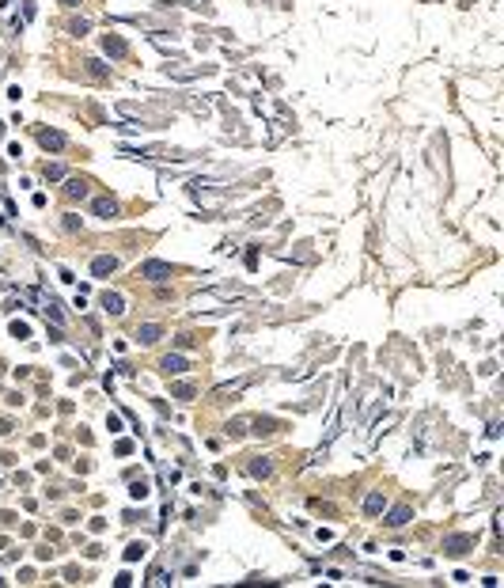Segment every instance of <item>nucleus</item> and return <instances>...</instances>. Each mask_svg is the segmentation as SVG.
<instances>
[{"label":"nucleus","mask_w":504,"mask_h":588,"mask_svg":"<svg viewBox=\"0 0 504 588\" xmlns=\"http://www.w3.org/2000/svg\"><path fill=\"white\" fill-rule=\"evenodd\" d=\"M141 277L163 281V277H171V266H167V262H144V266H141Z\"/></svg>","instance_id":"obj_1"},{"label":"nucleus","mask_w":504,"mask_h":588,"mask_svg":"<svg viewBox=\"0 0 504 588\" xmlns=\"http://www.w3.org/2000/svg\"><path fill=\"white\" fill-rule=\"evenodd\" d=\"M409 512H413V509H409V505H398V509H394V512H390V520H387V524H390V528H402L406 520H409Z\"/></svg>","instance_id":"obj_2"},{"label":"nucleus","mask_w":504,"mask_h":588,"mask_svg":"<svg viewBox=\"0 0 504 588\" xmlns=\"http://www.w3.org/2000/svg\"><path fill=\"white\" fill-rule=\"evenodd\" d=\"M114 266H118L114 258H106V255H102V258H95V262H91V273H95V277H102V273H110Z\"/></svg>","instance_id":"obj_3"},{"label":"nucleus","mask_w":504,"mask_h":588,"mask_svg":"<svg viewBox=\"0 0 504 588\" xmlns=\"http://www.w3.org/2000/svg\"><path fill=\"white\" fill-rule=\"evenodd\" d=\"M163 372L171 376V372H186V360L182 357H163Z\"/></svg>","instance_id":"obj_4"},{"label":"nucleus","mask_w":504,"mask_h":588,"mask_svg":"<svg viewBox=\"0 0 504 588\" xmlns=\"http://www.w3.org/2000/svg\"><path fill=\"white\" fill-rule=\"evenodd\" d=\"M383 509V493H372L368 501H364V512H379Z\"/></svg>","instance_id":"obj_5"},{"label":"nucleus","mask_w":504,"mask_h":588,"mask_svg":"<svg viewBox=\"0 0 504 588\" xmlns=\"http://www.w3.org/2000/svg\"><path fill=\"white\" fill-rule=\"evenodd\" d=\"M61 141H65L61 133H42V144H46V148H61Z\"/></svg>","instance_id":"obj_6"},{"label":"nucleus","mask_w":504,"mask_h":588,"mask_svg":"<svg viewBox=\"0 0 504 588\" xmlns=\"http://www.w3.org/2000/svg\"><path fill=\"white\" fill-rule=\"evenodd\" d=\"M137 338H141V342H156V338H159V327H141Z\"/></svg>","instance_id":"obj_7"},{"label":"nucleus","mask_w":504,"mask_h":588,"mask_svg":"<svg viewBox=\"0 0 504 588\" xmlns=\"http://www.w3.org/2000/svg\"><path fill=\"white\" fill-rule=\"evenodd\" d=\"M106 311H114V315H118V311H121V296H118V292H114V296H110V292H106Z\"/></svg>","instance_id":"obj_8"},{"label":"nucleus","mask_w":504,"mask_h":588,"mask_svg":"<svg viewBox=\"0 0 504 588\" xmlns=\"http://www.w3.org/2000/svg\"><path fill=\"white\" fill-rule=\"evenodd\" d=\"M141 554H144V543H133L129 550H125V558H129V562H137V558H141Z\"/></svg>","instance_id":"obj_9"}]
</instances>
